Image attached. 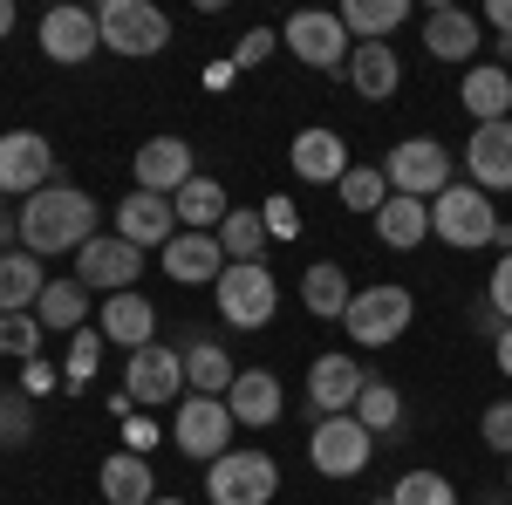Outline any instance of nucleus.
<instances>
[{
    "mask_svg": "<svg viewBox=\"0 0 512 505\" xmlns=\"http://www.w3.org/2000/svg\"><path fill=\"white\" fill-rule=\"evenodd\" d=\"M96 219H103V205L82 192V185H48V192L21 198V246L48 260V253H82L89 239H96Z\"/></svg>",
    "mask_w": 512,
    "mask_h": 505,
    "instance_id": "f257e3e1",
    "label": "nucleus"
},
{
    "mask_svg": "<svg viewBox=\"0 0 512 505\" xmlns=\"http://www.w3.org/2000/svg\"><path fill=\"white\" fill-rule=\"evenodd\" d=\"M212 301H219V321L239 328V335H260L267 321L280 314V280L267 260H239L212 280Z\"/></svg>",
    "mask_w": 512,
    "mask_h": 505,
    "instance_id": "f03ea898",
    "label": "nucleus"
},
{
    "mask_svg": "<svg viewBox=\"0 0 512 505\" xmlns=\"http://www.w3.org/2000/svg\"><path fill=\"white\" fill-rule=\"evenodd\" d=\"M96 28H103V48L110 55H130V62H151L171 48V14L151 7V0H103L96 7Z\"/></svg>",
    "mask_w": 512,
    "mask_h": 505,
    "instance_id": "7ed1b4c3",
    "label": "nucleus"
},
{
    "mask_svg": "<svg viewBox=\"0 0 512 505\" xmlns=\"http://www.w3.org/2000/svg\"><path fill=\"white\" fill-rule=\"evenodd\" d=\"M417 321V301H410V287H396V280H376V287H355L349 314H342V328H349L355 349H390L396 335Z\"/></svg>",
    "mask_w": 512,
    "mask_h": 505,
    "instance_id": "20e7f679",
    "label": "nucleus"
},
{
    "mask_svg": "<svg viewBox=\"0 0 512 505\" xmlns=\"http://www.w3.org/2000/svg\"><path fill=\"white\" fill-rule=\"evenodd\" d=\"M492 233H499V212L478 185H444L431 198V239H444L451 253H478L492 246Z\"/></svg>",
    "mask_w": 512,
    "mask_h": 505,
    "instance_id": "39448f33",
    "label": "nucleus"
},
{
    "mask_svg": "<svg viewBox=\"0 0 512 505\" xmlns=\"http://www.w3.org/2000/svg\"><path fill=\"white\" fill-rule=\"evenodd\" d=\"M233 410H226V396H178V417H171V444L192 458V465H219L226 451H233Z\"/></svg>",
    "mask_w": 512,
    "mask_h": 505,
    "instance_id": "423d86ee",
    "label": "nucleus"
},
{
    "mask_svg": "<svg viewBox=\"0 0 512 505\" xmlns=\"http://www.w3.org/2000/svg\"><path fill=\"white\" fill-rule=\"evenodd\" d=\"M383 178H390V192L431 205L444 185H458V157L444 151L437 137H403V144H390V157H383Z\"/></svg>",
    "mask_w": 512,
    "mask_h": 505,
    "instance_id": "0eeeda50",
    "label": "nucleus"
},
{
    "mask_svg": "<svg viewBox=\"0 0 512 505\" xmlns=\"http://www.w3.org/2000/svg\"><path fill=\"white\" fill-rule=\"evenodd\" d=\"M280 465L267 451H226L219 465H205V499L212 505H274Z\"/></svg>",
    "mask_w": 512,
    "mask_h": 505,
    "instance_id": "6e6552de",
    "label": "nucleus"
},
{
    "mask_svg": "<svg viewBox=\"0 0 512 505\" xmlns=\"http://www.w3.org/2000/svg\"><path fill=\"white\" fill-rule=\"evenodd\" d=\"M185 396V355L178 349H164V342H151V349H137V355H123V396H117V410H158V403H178Z\"/></svg>",
    "mask_w": 512,
    "mask_h": 505,
    "instance_id": "1a4fd4ad",
    "label": "nucleus"
},
{
    "mask_svg": "<svg viewBox=\"0 0 512 505\" xmlns=\"http://www.w3.org/2000/svg\"><path fill=\"white\" fill-rule=\"evenodd\" d=\"M55 185V144L41 130H0V192L35 198Z\"/></svg>",
    "mask_w": 512,
    "mask_h": 505,
    "instance_id": "9d476101",
    "label": "nucleus"
},
{
    "mask_svg": "<svg viewBox=\"0 0 512 505\" xmlns=\"http://www.w3.org/2000/svg\"><path fill=\"white\" fill-rule=\"evenodd\" d=\"M308 458H315L321 478H362L369 458H376V437L355 424V410L349 417H321L315 437H308Z\"/></svg>",
    "mask_w": 512,
    "mask_h": 505,
    "instance_id": "9b49d317",
    "label": "nucleus"
},
{
    "mask_svg": "<svg viewBox=\"0 0 512 505\" xmlns=\"http://www.w3.org/2000/svg\"><path fill=\"white\" fill-rule=\"evenodd\" d=\"M280 41H287L308 69H349V48H355L335 7H301V14L280 28Z\"/></svg>",
    "mask_w": 512,
    "mask_h": 505,
    "instance_id": "f8f14e48",
    "label": "nucleus"
},
{
    "mask_svg": "<svg viewBox=\"0 0 512 505\" xmlns=\"http://www.w3.org/2000/svg\"><path fill=\"white\" fill-rule=\"evenodd\" d=\"M137 273H144V253H137L130 239H117V233H96L76 253V280L89 287V294H130Z\"/></svg>",
    "mask_w": 512,
    "mask_h": 505,
    "instance_id": "ddd939ff",
    "label": "nucleus"
},
{
    "mask_svg": "<svg viewBox=\"0 0 512 505\" xmlns=\"http://www.w3.org/2000/svg\"><path fill=\"white\" fill-rule=\"evenodd\" d=\"M198 157L185 137H144L137 144V157H130V178H137V192H158V198H178L185 185H192Z\"/></svg>",
    "mask_w": 512,
    "mask_h": 505,
    "instance_id": "4468645a",
    "label": "nucleus"
},
{
    "mask_svg": "<svg viewBox=\"0 0 512 505\" xmlns=\"http://www.w3.org/2000/svg\"><path fill=\"white\" fill-rule=\"evenodd\" d=\"M362 383H369V369H362L355 355H342V349L315 355V369H308V410H315V424L321 417H349Z\"/></svg>",
    "mask_w": 512,
    "mask_h": 505,
    "instance_id": "2eb2a0df",
    "label": "nucleus"
},
{
    "mask_svg": "<svg viewBox=\"0 0 512 505\" xmlns=\"http://www.w3.org/2000/svg\"><path fill=\"white\" fill-rule=\"evenodd\" d=\"M465 185L478 192H512V117L506 123H472L465 137Z\"/></svg>",
    "mask_w": 512,
    "mask_h": 505,
    "instance_id": "dca6fc26",
    "label": "nucleus"
},
{
    "mask_svg": "<svg viewBox=\"0 0 512 505\" xmlns=\"http://www.w3.org/2000/svg\"><path fill=\"white\" fill-rule=\"evenodd\" d=\"M35 35H41V55L62 62V69H76V62H89V55L103 48V28H96L89 7H48Z\"/></svg>",
    "mask_w": 512,
    "mask_h": 505,
    "instance_id": "f3484780",
    "label": "nucleus"
},
{
    "mask_svg": "<svg viewBox=\"0 0 512 505\" xmlns=\"http://www.w3.org/2000/svg\"><path fill=\"white\" fill-rule=\"evenodd\" d=\"M117 239H130L137 253H164L171 239H178V212H171V198H158V192H123V205H117Z\"/></svg>",
    "mask_w": 512,
    "mask_h": 505,
    "instance_id": "a211bd4d",
    "label": "nucleus"
},
{
    "mask_svg": "<svg viewBox=\"0 0 512 505\" xmlns=\"http://www.w3.org/2000/svg\"><path fill=\"white\" fill-rule=\"evenodd\" d=\"M96 328H103V342H117L123 355L151 349L158 342V308L130 287V294H103V314H96Z\"/></svg>",
    "mask_w": 512,
    "mask_h": 505,
    "instance_id": "6ab92c4d",
    "label": "nucleus"
},
{
    "mask_svg": "<svg viewBox=\"0 0 512 505\" xmlns=\"http://www.w3.org/2000/svg\"><path fill=\"white\" fill-rule=\"evenodd\" d=\"M342 76H349V89L362 103H390L396 89H403V55H396L390 41H355Z\"/></svg>",
    "mask_w": 512,
    "mask_h": 505,
    "instance_id": "aec40b11",
    "label": "nucleus"
},
{
    "mask_svg": "<svg viewBox=\"0 0 512 505\" xmlns=\"http://www.w3.org/2000/svg\"><path fill=\"white\" fill-rule=\"evenodd\" d=\"M226 410H233V424H246V430H274L280 410H287L280 376H274V369H239L233 389H226Z\"/></svg>",
    "mask_w": 512,
    "mask_h": 505,
    "instance_id": "412c9836",
    "label": "nucleus"
},
{
    "mask_svg": "<svg viewBox=\"0 0 512 505\" xmlns=\"http://www.w3.org/2000/svg\"><path fill=\"white\" fill-rule=\"evenodd\" d=\"M287 164H294L301 185H342V178H349V144L315 123V130H301V137L287 144Z\"/></svg>",
    "mask_w": 512,
    "mask_h": 505,
    "instance_id": "4be33fe9",
    "label": "nucleus"
},
{
    "mask_svg": "<svg viewBox=\"0 0 512 505\" xmlns=\"http://www.w3.org/2000/svg\"><path fill=\"white\" fill-rule=\"evenodd\" d=\"M478 41H485V21L465 14V7H431L424 14V55H437V62H465L472 69Z\"/></svg>",
    "mask_w": 512,
    "mask_h": 505,
    "instance_id": "5701e85b",
    "label": "nucleus"
},
{
    "mask_svg": "<svg viewBox=\"0 0 512 505\" xmlns=\"http://www.w3.org/2000/svg\"><path fill=\"white\" fill-rule=\"evenodd\" d=\"M164 273L178 280V287H212L219 273H226V253H219V233H178L171 246L158 253Z\"/></svg>",
    "mask_w": 512,
    "mask_h": 505,
    "instance_id": "b1692460",
    "label": "nucleus"
},
{
    "mask_svg": "<svg viewBox=\"0 0 512 505\" xmlns=\"http://www.w3.org/2000/svg\"><path fill=\"white\" fill-rule=\"evenodd\" d=\"M458 103L472 110V123H506L512 117V69L506 62H472L458 82Z\"/></svg>",
    "mask_w": 512,
    "mask_h": 505,
    "instance_id": "393cba45",
    "label": "nucleus"
},
{
    "mask_svg": "<svg viewBox=\"0 0 512 505\" xmlns=\"http://www.w3.org/2000/svg\"><path fill=\"white\" fill-rule=\"evenodd\" d=\"M48 280H55V273H41V260L28 246L0 253V314H35V301L48 294Z\"/></svg>",
    "mask_w": 512,
    "mask_h": 505,
    "instance_id": "a878e982",
    "label": "nucleus"
},
{
    "mask_svg": "<svg viewBox=\"0 0 512 505\" xmlns=\"http://www.w3.org/2000/svg\"><path fill=\"white\" fill-rule=\"evenodd\" d=\"M96 485H103V499H110V505H151V499H158V471H151V458H137V451L103 458Z\"/></svg>",
    "mask_w": 512,
    "mask_h": 505,
    "instance_id": "bb28decb",
    "label": "nucleus"
},
{
    "mask_svg": "<svg viewBox=\"0 0 512 505\" xmlns=\"http://www.w3.org/2000/svg\"><path fill=\"white\" fill-rule=\"evenodd\" d=\"M35 321L48 328V335H76V328H89V287H82L76 273H55L48 294L35 301Z\"/></svg>",
    "mask_w": 512,
    "mask_h": 505,
    "instance_id": "cd10ccee",
    "label": "nucleus"
},
{
    "mask_svg": "<svg viewBox=\"0 0 512 505\" xmlns=\"http://www.w3.org/2000/svg\"><path fill=\"white\" fill-rule=\"evenodd\" d=\"M355 301L349 287V267H335V260H315V267L301 273V308L315 314V321H342Z\"/></svg>",
    "mask_w": 512,
    "mask_h": 505,
    "instance_id": "c85d7f7f",
    "label": "nucleus"
},
{
    "mask_svg": "<svg viewBox=\"0 0 512 505\" xmlns=\"http://www.w3.org/2000/svg\"><path fill=\"white\" fill-rule=\"evenodd\" d=\"M185 389H192V396H226V389H233V355H226V342H212V335H198V342H185Z\"/></svg>",
    "mask_w": 512,
    "mask_h": 505,
    "instance_id": "c756f323",
    "label": "nucleus"
},
{
    "mask_svg": "<svg viewBox=\"0 0 512 505\" xmlns=\"http://www.w3.org/2000/svg\"><path fill=\"white\" fill-rule=\"evenodd\" d=\"M376 239H383L390 253H410V246H424V239H431V205H424V198L390 192V205L376 212Z\"/></svg>",
    "mask_w": 512,
    "mask_h": 505,
    "instance_id": "7c9ffc66",
    "label": "nucleus"
},
{
    "mask_svg": "<svg viewBox=\"0 0 512 505\" xmlns=\"http://www.w3.org/2000/svg\"><path fill=\"white\" fill-rule=\"evenodd\" d=\"M171 212H178V233H219L233 205H226V185L219 178H192L185 192L171 198Z\"/></svg>",
    "mask_w": 512,
    "mask_h": 505,
    "instance_id": "2f4dec72",
    "label": "nucleus"
},
{
    "mask_svg": "<svg viewBox=\"0 0 512 505\" xmlns=\"http://www.w3.org/2000/svg\"><path fill=\"white\" fill-rule=\"evenodd\" d=\"M335 14H342L349 41H390V28L410 21V0H342Z\"/></svg>",
    "mask_w": 512,
    "mask_h": 505,
    "instance_id": "473e14b6",
    "label": "nucleus"
},
{
    "mask_svg": "<svg viewBox=\"0 0 512 505\" xmlns=\"http://www.w3.org/2000/svg\"><path fill=\"white\" fill-rule=\"evenodd\" d=\"M219 253H226V267H239V260H260L267 253V219H260V205L246 212H226V226H219Z\"/></svg>",
    "mask_w": 512,
    "mask_h": 505,
    "instance_id": "72a5a7b5",
    "label": "nucleus"
},
{
    "mask_svg": "<svg viewBox=\"0 0 512 505\" xmlns=\"http://www.w3.org/2000/svg\"><path fill=\"white\" fill-rule=\"evenodd\" d=\"M355 424L369 430V437H383V430L403 424V396H396V383L369 376V383H362V396H355Z\"/></svg>",
    "mask_w": 512,
    "mask_h": 505,
    "instance_id": "f704fd0d",
    "label": "nucleus"
},
{
    "mask_svg": "<svg viewBox=\"0 0 512 505\" xmlns=\"http://www.w3.org/2000/svg\"><path fill=\"white\" fill-rule=\"evenodd\" d=\"M335 198H342L349 212H369V219H376V212L390 205V178H383V164H349V178L335 185Z\"/></svg>",
    "mask_w": 512,
    "mask_h": 505,
    "instance_id": "c9c22d12",
    "label": "nucleus"
},
{
    "mask_svg": "<svg viewBox=\"0 0 512 505\" xmlns=\"http://www.w3.org/2000/svg\"><path fill=\"white\" fill-rule=\"evenodd\" d=\"M383 499L390 505H458V485H451L444 471H403Z\"/></svg>",
    "mask_w": 512,
    "mask_h": 505,
    "instance_id": "e433bc0d",
    "label": "nucleus"
},
{
    "mask_svg": "<svg viewBox=\"0 0 512 505\" xmlns=\"http://www.w3.org/2000/svg\"><path fill=\"white\" fill-rule=\"evenodd\" d=\"M35 437V396L28 389H0V451H21Z\"/></svg>",
    "mask_w": 512,
    "mask_h": 505,
    "instance_id": "4c0bfd02",
    "label": "nucleus"
},
{
    "mask_svg": "<svg viewBox=\"0 0 512 505\" xmlns=\"http://www.w3.org/2000/svg\"><path fill=\"white\" fill-rule=\"evenodd\" d=\"M96 362H103V328H76V335H69V355H62V383L69 389L89 383Z\"/></svg>",
    "mask_w": 512,
    "mask_h": 505,
    "instance_id": "58836bf2",
    "label": "nucleus"
},
{
    "mask_svg": "<svg viewBox=\"0 0 512 505\" xmlns=\"http://www.w3.org/2000/svg\"><path fill=\"white\" fill-rule=\"evenodd\" d=\"M41 335H48V328H41L35 314H0V355L35 362V355H41Z\"/></svg>",
    "mask_w": 512,
    "mask_h": 505,
    "instance_id": "ea45409f",
    "label": "nucleus"
},
{
    "mask_svg": "<svg viewBox=\"0 0 512 505\" xmlns=\"http://www.w3.org/2000/svg\"><path fill=\"white\" fill-rule=\"evenodd\" d=\"M478 437L499 451V458H512V396H499V403H485V417H478Z\"/></svg>",
    "mask_w": 512,
    "mask_h": 505,
    "instance_id": "a19ab883",
    "label": "nucleus"
},
{
    "mask_svg": "<svg viewBox=\"0 0 512 505\" xmlns=\"http://www.w3.org/2000/svg\"><path fill=\"white\" fill-rule=\"evenodd\" d=\"M274 48H280V28H253V35L233 48V69H260V62H267Z\"/></svg>",
    "mask_w": 512,
    "mask_h": 505,
    "instance_id": "79ce46f5",
    "label": "nucleus"
},
{
    "mask_svg": "<svg viewBox=\"0 0 512 505\" xmlns=\"http://www.w3.org/2000/svg\"><path fill=\"white\" fill-rule=\"evenodd\" d=\"M260 219H267V239H301V212H294V198H267Z\"/></svg>",
    "mask_w": 512,
    "mask_h": 505,
    "instance_id": "37998d69",
    "label": "nucleus"
},
{
    "mask_svg": "<svg viewBox=\"0 0 512 505\" xmlns=\"http://www.w3.org/2000/svg\"><path fill=\"white\" fill-rule=\"evenodd\" d=\"M485 301L499 308V321H512V253L492 267V280H485Z\"/></svg>",
    "mask_w": 512,
    "mask_h": 505,
    "instance_id": "c03bdc74",
    "label": "nucleus"
},
{
    "mask_svg": "<svg viewBox=\"0 0 512 505\" xmlns=\"http://www.w3.org/2000/svg\"><path fill=\"white\" fill-rule=\"evenodd\" d=\"M21 389H28V396H48V389H62V369H48V362H21Z\"/></svg>",
    "mask_w": 512,
    "mask_h": 505,
    "instance_id": "a18cd8bd",
    "label": "nucleus"
},
{
    "mask_svg": "<svg viewBox=\"0 0 512 505\" xmlns=\"http://www.w3.org/2000/svg\"><path fill=\"white\" fill-rule=\"evenodd\" d=\"M123 437H130L123 451H137V458H151V444H158V424H151V417H130V424H123Z\"/></svg>",
    "mask_w": 512,
    "mask_h": 505,
    "instance_id": "49530a36",
    "label": "nucleus"
},
{
    "mask_svg": "<svg viewBox=\"0 0 512 505\" xmlns=\"http://www.w3.org/2000/svg\"><path fill=\"white\" fill-rule=\"evenodd\" d=\"M485 21L499 28V55H512V0H492V7H485Z\"/></svg>",
    "mask_w": 512,
    "mask_h": 505,
    "instance_id": "de8ad7c7",
    "label": "nucleus"
},
{
    "mask_svg": "<svg viewBox=\"0 0 512 505\" xmlns=\"http://www.w3.org/2000/svg\"><path fill=\"white\" fill-rule=\"evenodd\" d=\"M472 328H478V335H499V328H506V321H499V308H492L485 294L472 301Z\"/></svg>",
    "mask_w": 512,
    "mask_h": 505,
    "instance_id": "09e8293b",
    "label": "nucleus"
},
{
    "mask_svg": "<svg viewBox=\"0 0 512 505\" xmlns=\"http://www.w3.org/2000/svg\"><path fill=\"white\" fill-rule=\"evenodd\" d=\"M492 362H499V369H506V376H512V321H506V328H499V335H492Z\"/></svg>",
    "mask_w": 512,
    "mask_h": 505,
    "instance_id": "8fccbe9b",
    "label": "nucleus"
},
{
    "mask_svg": "<svg viewBox=\"0 0 512 505\" xmlns=\"http://www.w3.org/2000/svg\"><path fill=\"white\" fill-rule=\"evenodd\" d=\"M492 246H499V260L512 253V226H506V219H499V233H492Z\"/></svg>",
    "mask_w": 512,
    "mask_h": 505,
    "instance_id": "3c124183",
    "label": "nucleus"
},
{
    "mask_svg": "<svg viewBox=\"0 0 512 505\" xmlns=\"http://www.w3.org/2000/svg\"><path fill=\"white\" fill-rule=\"evenodd\" d=\"M14 35V0H0V41Z\"/></svg>",
    "mask_w": 512,
    "mask_h": 505,
    "instance_id": "603ef678",
    "label": "nucleus"
},
{
    "mask_svg": "<svg viewBox=\"0 0 512 505\" xmlns=\"http://www.w3.org/2000/svg\"><path fill=\"white\" fill-rule=\"evenodd\" d=\"M151 505H192V499H171V492H158V499H151Z\"/></svg>",
    "mask_w": 512,
    "mask_h": 505,
    "instance_id": "864d4df0",
    "label": "nucleus"
},
{
    "mask_svg": "<svg viewBox=\"0 0 512 505\" xmlns=\"http://www.w3.org/2000/svg\"><path fill=\"white\" fill-rule=\"evenodd\" d=\"M506 465H512V458H506ZM506 492H512V471H506Z\"/></svg>",
    "mask_w": 512,
    "mask_h": 505,
    "instance_id": "5fc2aeb1",
    "label": "nucleus"
},
{
    "mask_svg": "<svg viewBox=\"0 0 512 505\" xmlns=\"http://www.w3.org/2000/svg\"><path fill=\"white\" fill-rule=\"evenodd\" d=\"M376 505H390V499H376Z\"/></svg>",
    "mask_w": 512,
    "mask_h": 505,
    "instance_id": "6e6d98bb",
    "label": "nucleus"
}]
</instances>
